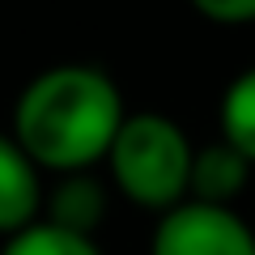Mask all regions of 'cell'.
Listing matches in <instances>:
<instances>
[{
	"label": "cell",
	"mask_w": 255,
	"mask_h": 255,
	"mask_svg": "<svg viewBox=\"0 0 255 255\" xmlns=\"http://www.w3.org/2000/svg\"><path fill=\"white\" fill-rule=\"evenodd\" d=\"M128 119L124 90L102 64H51L13 98L9 136L43 174H81L107 162Z\"/></svg>",
	"instance_id": "cell-1"
},
{
	"label": "cell",
	"mask_w": 255,
	"mask_h": 255,
	"mask_svg": "<svg viewBox=\"0 0 255 255\" xmlns=\"http://www.w3.org/2000/svg\"><path fill=\"white\" fill-rule=\"evenodd\" d=\"M191 162L196 145L179 119L162 111H128L102 166L124 200L162 217L191 196Z\"/></svg>",
	"instance_id": "cell-2"
},
{
	"label": "cell",
	"mask_w": 255,
	"mask_h": 255,
	"mask_svg": "<svg viewBox=\"0 0 255 255\" xmlns=\"http://www.w3.org/2000/svg\"><path fill=\"white\" fill-rule=\"evenodd\" d=\"M149 255H255V230L238 209L183 200L153 221Z\"/></svg>",
	"instance_id": "cell-3"
},
{
	"label": "cell",
	"mask_w": 255,
	"mask_h": 255,
	"mask_svg": "<svg viewBox=\"0 0 255 255\" xmlns=\"http://www.w3.org/2000/svg\"><path fill=\"white\" fill-rule=\"evenodd\" d=\"M43 170L9 132H0V243L43 221Z\"/></svg>",
	"instance_id": "cell-4"
},
{
	"label": "cell",
	"mask_w": 255,
	"mask_h": 255,
	"mask_svg": "<svg viewBox=\"0 0 255 255\" xmlns=\"http://www.w3.org/2000/svg\"><path fill=\"white\" fill-rule=\"evenodd\" d=\"M102 217H107V183L94 170L60 174L43 196V221L68 230V234L94 238L98 226H102Z\"/></svg>",
	"instance_id": "cell-5"
},
{
	"label": "cell",
	"mask_w": 255,
	"mask_h": 255,
	"mask_svg": "<svg viewBox=\"0 0 255 255\" xmlns=\"http://www.w3.org/2000/svg\"><path fill=\"white\" fill-rule=\"evenodd\" d=\"M255 166L247 162L238 149H230L226 140H204L196 145V162H191V196L187 200L217 204V209H234V200L247 191Z\"/></svg>",
	"instance_id": "cell-6"
},
{
	"label": "cell",
	"mask_w": 255,
	"mask_h": 255,
	"mask_svg": "<svg viewBox=\"0 0 255 255\" xmlns=\"http://www.w3.org/2000/svg\"><path fill=\"white\" fill-rule=\"evenodd\" d=\"M217 136L226 140L230 149H238V153L255 166V64L243 68V73L221 90Z\"/></svg>",
	"instance_id": "cell-7"
},
{
	"label": "cell",
	"mask_w": 255,
	"mask_h": 255,
	"mask_svg": "<svg viewBox=\"0 0 255 255\" xmlns=\"http://www.w3.org/2000/svg\"><path fill=\"white\" fill-rule=\"evenodd\" d=\"M0 255H102V247H98V238L68 234V230H60V226L34 221L30 230L4 238V243H0Z\"/></svg>",
	"instance_id": "cell-8"
},
{
	"label": "cell",
	"mask_w": 255,
	"mask_h": 255,
	"mask_svg": "<svg viewBox=\"0 0 255 255\" xmlns=\"http://www.w3.org/2000/svg\"><path fill=\"white\" fill-rule=\"evenodd\" d=\"M191 13L213 26H251L255 21V0H196Z\"/></svg>",
	"instance_id": "cell-9"
}]
</instances>
